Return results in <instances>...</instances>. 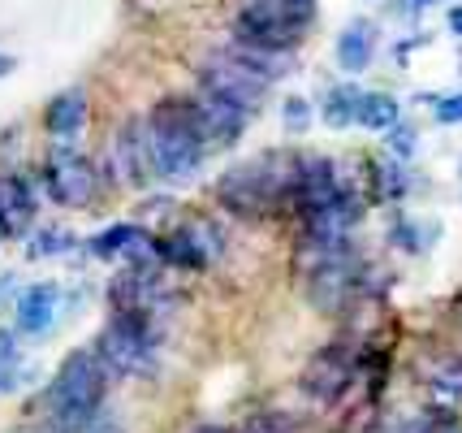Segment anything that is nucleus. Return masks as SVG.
I'll use <instances>...</instances> for the list:
<instances>
[{"instance_id":"f257e3e1","label":"nucleus","mask_w":462,"mask_h":433,"mask_svg":"<svg viewBox=\"0 0 462 433\" xmlns=\"http://www.w3.org/2000/svg\"><path fill=\"white\" fill-rule=\"evenodd\" d=\"M294 178H299V156L263 152L255 161H242L221 174L217 200L234 217H273L285 204H294Z\"/></svg>"},{"instance_id":"f03ea898","label":"nucleus","mask_w":462,"mask_h":433,"mask_svg":"<svg viewBox=\"0 0 462 433\" xmlns=\"http://www.w3.org/2000/svg\"><path fill=\"white\" fill-rule=\"evenodd\" d=\"M104 391H108V369L96 351H69L60 360L52 386L43 394V408L57 433H87L96 425V412L104 408Z\"/></svg>"},{"instance_id":"7ed1b4c3","label":"nucleus","mask_w":462,"mask_h":433,"mask_svg":"<svg viewBox=\"0 0 462 433\" xmlns=\"http://www.w3.org/2000/svg\"><path fill=\"white\" fill-rule=\"evenodd\" d=\"M147 144H152L156 174L169 183L195 178L203 169V156H208V144L199 139L186 100H161L147 113Z\"/></svg>"},{"instance_id":"20e7f679","label":"nucleus","mask_w":462,"mask_h":433,"mask_svg":"<svg viewBox=\"0 0 462 433\" xmlns=\"http://www.w3.org/2000/svg\"><path fill=\"white\" fill-rule=\"evenodd\" d=\"M299 268L302 290L320 312H337L350 304V295L359 290V256L350 243H320V239H302L299 243Z\"/></svg>"},{"instance_id":"39448f33","label":"nucleus","mask_w":462,"mask_h":433,"mask_svg":"<svg viewBox=\"0 0 462 433\" xmlns=\"http://www.w3.org/2000/svg\"><path fill=\"white\" fill-rule=\"evenodd\" d=\"M311 18H316V0H246L234 18V40L273 48V52H294Z\"/></svg>"},{"instance_id":"423d86ee","label":"nucleus","mask_w":462,"mask_h":433,"mask_svg":"<svg viewBox=\"0 0 462 433\" xmlns=\"http://www.w3.org/2000/svg\"><path fill=\"white\" fill-rule=\"evenodd\" d=\"M161 316H139V312H113V321L96 338V355L104 369L117 377H147L156 369L161 351Z\"/></svg>"},{"instance_id":"0eeeda50","label":"nucleus","mask_w":462,"mask_h":433,"mask_svg":"<svg viewBox=\"0 0 462 433\" xmlns=\"http://www.w3.org/2000/svg\"><path fill=\"white\" fill-rule=\"evenodd\" d=\"M199 87H208L212 96H221V100L238 104L242 113H255L263 100H268V79L255 74L246 61H238L229 48L221 52H212V57H203L199 65Z\"/></svg>"},{"instance_id":"6e6552de","label":"nucleus","mask_w":462,"mask_h":433,"mask_svg":"<svg viewBox=\"0 0 462 433\" xmlns=\"http://www.w3.org/2000/svg\"><path fill=\"white\" fill-rule=\"evenodd\" d=\"M43 186H48V195H52L60 208H87L96 200L100 178H96L91 161L82 156L79 147L57 144L48 152V165H43Z\"/></svg>"},{"instance_id":"1a4fd4ad","label":"nucleus","mask_w":462,"mask_h":433,"mask_svg":"<svg viewBox=\"0 0 462 433\" xmlns=\"http://www.w3.org/2000/svg\"><path fill=\"white\" fill-rule=\"evenodd\" d=\"M225 248V234L217 230V221H186L178 226L169 239H156V256L164 265H178V268H208Z\"/></svg>"},{"instance_id":"9d476101","label":"nucleus","mask_w":462,"mask_h":433,"mask_svg":"<svg viewBox=\"0 0 462 433\" xmlns=\"http://www.w3.org/2000/svg\"><path fill=\"white\" fill-rule=\"evenodd\" d=\"M186 108H190V118H195V130H199V139L212 147H229L242 139V130L251 122V113H242L238 104L221 100V96H212L208 87H199L195 96H186Z\"/></svg>"},{"instance_id":"9b49d317","label":"nucleus","mask_w":462,"mask_h":433,"mask_svg":"<svg viewBox=\"0 0 462 433\" xmlns=\"http://www.w3.org/2000/svg\"><path fill=\"white\" fill-rule=\"evenodd\" d=\"M346 195L342 178H337V165L328 156H299V178H294V212L302 221L316 217L324 208H333Z\"/></svg>"},{"instance_id":"f8f14e48","label":"nucleus","mask_w":462,"mask_h":433,"mask_svg":"<svg viewBox=\"0 0 462 433\" xmlns=\"http://www.w3.org/2000/svg\"><path fill=\"white\" fill-rule=\"evenodd\" d=\"M350 377H355V355L346 347H324L302 369V394L311 403H337L350 386Z\"/></svg>"},{"instance_id":"ddd939ff","label":"nucleus","mask_w":462,"mask_h":433,"mask_svg":"<svg viewBox=\"0 0 462 433\" xmlns=\"http://www.w3.org/2000/svg\"><path fill=\"white\" fill-rule=\"evenodd\" d=\"M108 304L117 312H139V316H161L169 304V290L156 273L147 268H125L117 282L108 287Z\"/></svg>"},{"instance_id":"4468645a","label":"nucleus","mask_w":462,"mask_h":433,"mask_svg":"<svg viewBox=\"0 0 462 433\" xmlns=\"http://www.w3.org/2000/svg\"><path fill=\"white\" fill-rule=\"evenodd\" d=\"M113 169L121 174V183L130 186H147V178L156 174L152 144H147V118H130L121 126L117 144H113Z\"/></svg>"},{"instance_id":"2eb2a0df","label":"nucleus","mask_w":462,"mask_h":433,"mask_svg":"<svg viewBox=\"0 0 462 433\" xmlns=\"http://www.w3.org/2000/svg\"><path fill=\"white\" fill-rule=\"evenodd\" d=\"M57 316H60V287L57 282H35V287L18 299V330L31 334V338L52 334Z\"/></svg>"},{"instance_id":"dca6fc26","label":"nucleus","mask_w":462,"mask_h":433,"mask_svg":"<svg viewBox=\"0 0 462 433\" xmlns=\"http://www.w3.org/2000/svg\"><path fill=\"white\" fill-rule=\"evenodd\" d=\"M35 226V191L26 178H0V234L22 239Z\"/></svg>"},{"instance_id":"f3484780","label":"nucleus","mask_w":462,"mask_h":433,"mask_svg":"<svg viewBox=\"0 0 462 433\" xmlns=\"http://www.w3.org/2000/svg\"><path fill=\"white\" fill-rule=\"evenodd\" d=\"M372 57H376V26L367 18L346 22V31L337 35V65L346 74H363L372 65Z\"/></svg>"},{"instance_id":"a211bd4d","label":"nucleus","mask_w":462,"mask_h":433,"mask_svg":"<svg viewBox=\"0 0 462 433\" xmlns=\"http://www.w3.org/2000/svg\"><path fill=\"white\" fill-rule=\"evenodd\" d=\"M82 122H87V96L82 91H60L57 100L48 104V113H43V130L65 144L69 135H79Z\"/></svg>"},{"instance_id":"6ab92c4d","label":"nucleus","mask_w":462,"mask_h":433,"mask_svg":"<svg viewBox=\"0 0 462 433\" xmlns=\"http://www.w3.org/2000/svg\"><path fill=\"white\" fill-rule=\"evenodd\" d=\"M359 104H363V91H359L355 83L333 87V91L324 96V126H333V130H346L350 122H359Z\"/></svg>"},{"instance_id":"aec40b11","label":"nucleus","mask_w":462,"mask_h":433,"mask_svg":"<svg viewBox=\"0 0 462 433\" xmlns=\"http://www.w3.org/2000/svg\"><path fill=\"white\" fill-rule=\"evenodd\" d=\"M398 100L389 91H363V104H359V126L367 130H393L398 126Z\"/></svg>"},{"instance_id":"412c9836","label":"nucleus","mask_w":462,"mask_h":433,"mask_svg":"<svg viewBox=\"0 0 462 433\" xmlns=\"http://www.w3.org/2000/svg\"><path fill=\"white\" fill-rule=\"evenodd\" d=\"M143 230L134 226V221H121V226H108V230H100L87 248H91V256H100V260H113V256H125L130 251V243L139 239Z\"/></svg>"},{"instance_id":"4be33fe9","label":"nucleus","mask_w":462,"mask_h":433,"mask_svg":"<svg viewBox=\"0 0 462 433\" xmlns=\"http://www.w3.org/2000/svg\"><path fill=\"white\" fill-rule=\"evenodd\" d=\"M432 394L437 399H462V360L454 355V360H441L437 364V372H432Z\"/></svg>"},{"instance_id":"5701e85b","label":"nucleus","mask_w":462,"mask_h":433,"mask_svg":"<svg viewBox=\"0 0 462 433\" xmlns=\"http://www.w3.org/2000/svg\"><path fill=\"white\" fill-rule=\"evenodd\" d=\"M60 251H74V234L65 230H43L31 239V256H60Z\"/></svg>"},{"instance_id":"b1692460","label":"nucleus","mask_w":462,"mask_h":433,"mask_svg":"<svg viewBox=\"0 0 462 433\" xmlns=\"http://www.w3.org/2000/svg\"><path fill=\"white\" fill-rule=\"evenodd\" d=\"M372 174H376V183H381V195H384V200H398V195L406 191L402 169L393 165V161H376V165H372Z\"/></svg>"},{"instance_id":"393cba45","label":"nucleus","mask_w":462,"mask_h":433,"mask_svg":"<svg viewBox=\"0 0 462 433\" xmlns=\"http://www.w3.org/2000/svg\"><path fill=\"white\" fill-rule=\"evenodd\" d=\"M282 122H285V130H290V135H302V130L311 126V104L302 100V96H290V100H285V108H282Z\"/></svg>"},{"instance_id":"a878e982","label":"nucleus","mask_w":462,"mask_h":433,"mask_svg":"<svg viewBox=\"0 0 462 433\" xmlns=\"http://www.w3.org/2000/svg\"><path fill=\"white\" fill-rule=\"evenodd\" d=\"M389 152H393V161H411L415 156V126H393L389 130Z\"/></svg>"},{"instance_id":"bb28decb","label":"nucleus","mask_w":462,"mask_h":433,"mask_svg":"<svg viewBox=\"0 0 462 433\" xmlns=\"http://www.w3.org/2000/svg\"><path fill=\"white\" fill-rule=\"evenodd\" d=\"M437 122H441V126H462V91H454V96H441V100H437Z\"/></svg>"},{"instance_id":"cd10ccee","label":"nucleus","mask_w":462,"mask_h":433,"mask_svg":"<svg viewBox=\"0 0 462 433\" xmlns=\"http://www.w3.org/2000/svg\"><path fill=\"white\" fill-rule=\"evenodd\" d=\"M242 433H290L282 420H273V416H260V420H246V429Z\"/></svg>"},{"instance_id":"c85d7f7f","label":"nucleus","mask_w":462,"mask_h":433,"mask_svg":"<svg viewBox=\"0 0 462 433\" xmlns=\"http://www.w3.org/2000/svg\"><path fill=\"white\" fill-rule=\"evenodd\" d=\"M14 364H18V347L9 334H0V369H14Z\"/></svg>"},{"instance_id":"c756f323","label":"nucleus","mask_w":462,"mask_h":433,"mask_svg":"<svg viewBox=\"0 0 462 433\" xmlns=\"http://www.w3.org/2000/svg\"><path fill=\"white\" fill-rule=\"evenodd\" d=\"M415 433H462V425H449V420H445V425H420Z\"/></svg>"},{"instance_id":"7c9ffc66","label":"nucleus","mask_w":462,"mask_h":433,"mask_svg":"<svg viewBox=\"0 0 462 433\" xmlns=\"http://www.w3.org/2000/svg\"><path fill=\"white\" fill-rule=\"evenodd\" d=\"M445 22H449V31H454V35L462 40V5H454V9H449V18H445Z\"/></svg>"},{"instance_id":"2f4dec72","label":"nucleus","mask_w":462,"mask_h":433,"mask_svg":"<svg viewBox=\"0 0 462 433\" xmlns=\"http://www.w3.org/2000/svg\"><path fill=\"white\" fill-rule=\"evenodd\" d=\"M14 65H18L14 57H5V52H0V79H5V74H14Z\"/></svg>"},{"instance_id":"473e14b6","label":"nucleus","mask_w":462,"mask_h":433,"mask_svg":"<svg viewBox=\"0 0 462 433\" xmlns=\"http://www.w3.org/2000/svg\"><path fill=\"white\" fill-rule=\"evenodd\" d=\"M411 5H415V9H428V5H437V0H411Z\"/></svg>"},{"instance_id":"72a5a7b5","label":"nucleus","mask_w":462,"mask_h":433,"mask_svg":"<svg viewBox=\"0 0 462 433\" xmlns=\"http://www.w3.org/2000/svg\"><path fill=\"white\" fill-rule=\"evenodd\" d=\"M5 287H14V282H9V278H0V295H5Z\"/></svg>"},{"instance_id":"f704fd0d","label":"nucleus","mask_w":462,"mask_h":433,"mask_svg":"<svg viewBox=\"0 0 462 433\" xmlns=\"http://www.w3.org/2000/svg\"><path fill=\"white\" fill-rule=\"evenodd\" d=\"M458 174H462V165H458Z\"/></svg>"},{"instance_id":"c9c22d12","label":"nucleus","mask_w":462,"mask_h":433,"mask_svg":"<svg viewBox=\"0 0 462 433\" xmlns=\"http://www.w3.org/2000/svg\"><path fill=\"white\" fill-rule=\"evenodd\" d=\"M0 239H5V234H0Z\"/></svg>"}]
</instances>
